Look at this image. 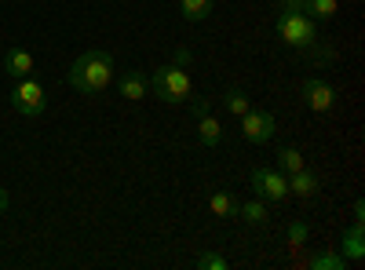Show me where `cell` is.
I'll return each mask as SVG.
<instances>
[{"instance_id": "1", "label": "cell", "mask_w": 365, "mask_h": 270, "mask_svg": "<svg viewBox=\"0 0 365 270\" xmlns=\"http://www.w3.org/2000/svg\"><path fill=\"white\" fill-rule=\"evenodd\" d=\"M113 81V55L103 48L84 51L77 63L70 66V88L81 95H103Z\"/></svg>"}, {"instance_id": "2", "label": "cell", "mask_w": 365, "mask_h": 270, "mask_svg": "<svg viewBox=\"0 0 365 270\" xmlns=\"http://www.w3.org/2000/svg\"><path fill=\"white\" fill-rule=\"evenodd\" d=\"M278 37L289 44V48H299V51H314L318 48V22L307 15V11H282L278 22Z\"/></svg>"}, {"instance_id": "3", "label": "cell", "mask_w": 365, "mask_h": 270, "mask_svg": "<svg viewBox=\"0 0 365 270\" xmlns=\"http://www.w3.org/2000/svg\"><path fill=\"white\" fill-rule=\"evenodd\" d=\"M150 88H154V95L165 99V103H187L194 95V81H190L187 66H179V63H168V66L154 70Z\"/></svg>"}, {"instance_id": "4", "label": "cell", "mask_w": 365, "mask_h": 270, "mask_svg": "<svg viewBox=\"0 0 365 270\" xmlns=\"http://www.w3.org/2000/svg\"><path fill=\"white\" fill-rule=\"evenodd\" d=\"M11 106H15V113H22V117H41V113L48 110L44 84L34 81V77L15 81V88H11Z\"/></svg>"}, {"instance_id": "5", "label": "cell", "mask_w": 365, "mask_h": 270, "mask_svg": "<svg viewBox=\"0 0 365 270\" xmlns=\"http://www.w3.org/2000/svg\"><path fill=\"white\" fill-rule=\"evenodd\" d=\"M252 190H256V197H263V201H285V197H289V179H285V172H278V168L259 165V168H252Z\"/></svg>"}, {"instance_id": "6", "label": "cell", "mask_w": 365, "mask_h": 270, "mask_svg": "<svg viewBox=\"0 0 365 270\" xmlns=\"http://www.w3.org/2000/svg\"><path fill=\"white\" fill-rule=\"evenodd\" d=\"M274 128H278V121H274V113H267V110H245L241 113V139L245 142H270Z\"/></svg>"}, {"instance_id": "7", "label": "cell", "mask_w": 365, "mask_h": 270, "mask_svg": "<svg viewBox=\"0 0 365 270\" xmlns=\"http://www.w3.org/2000/svg\"><path fill=\"white\" fill-rule=\"evenodd\" d=\"M303 103H307V110H314V113H329L332 106H336V88H332L329 81H322V77H307L303 81Z\"/></svg>"}, {"instance_id": "8", "label": "cell", "mask_w": 365, "mask_h": 270, "mask_svg": "<svg viewBox=\"0 0 365 270\" xmlns=\"http://www.w3.org/2000/svg\"><path fill=\"white\" fill-rule=\"evenodd\" d=\"M117 92H120V99L139 103V99L150 92V77H146V73H139V70H125V73L117 77Z\"/></svg>"}, {"instance_id": "9", "label": "cell", "mask_w": 365, "mask_h": 270, "mask_svg": "<svg viewBox=\"0 0 365 270\" xmlns=\"http://www.w3.org/2000/svg\"><path fill=\"white\" fill-rule=\"evenodd\" d=\"M34 70H37V63H34V55H29L26 48H8L4 51V73L8 77L22 81V77H34Z\"/></svg>"}, {"instance_id": "10", "label": "cell", "mask_w": 365, "mask_h": 270, "mask_svg": "<svg viewBox=\"0 0 365 270\" xmlns=\"http://www.w3.org/2000/svg\"><path fill=\"white\" fill-rule=\"evenodd\" d=\"M318 190H322V187H318V175H314L307 165H303L299 172H292V175H289V194L307 197V201H311V197H318Z\"/></svg>"}, {"instance_id": "11", "label": "cell", "mask_w": 365, "mask_h": 270, "mask_svg": "<svg viewBox=\"0 0 365 270\" xmlns=\"http://www.w3.org/2000/svg\"><path fill=\"white\" fill-rule=\"evenodd\" d=\"M197 139H201V146H208V150H216V146L223 142V128H220V121H216L212 113L197 117Z\"/></svg>"}, {"instance_id": "12", "label": "cell", "mask_w": 365, "mask_h": 270, "mask_svg": "<svg viewBox=\"0 0 365 270\" xmlns=\"http://www.w3.org/2000/svg\"><path fill=\"white\" fill-rule=\"evenodd\" d=\"M208 208H212V216H220V219H234L237 216V201L230 190H216L208 197Z\"/></svg>"}, {"instance_id": "13", "label": "cell", "mask_w": 365, "mask_h": 270, "mask_svg": "<svg viewBox=\"0 0 365 270\" xmlns=\"http://www.w3.org/2000/svg\"><path fill=\"white\" fill-rule=\"evenodd\" d=\"M212 8H216V0H179V11L187 22H205Z\"/></svg>"}, {"instance_id": "14", "label": "cell", "mask_w": 365, "mask_h": 270, "mask_svg": "<svg viewBox=\"0 0 365 270\" xmlns=\"http://www.w3.org/2000/svg\"><path fill=\"white\" fill-rule=\"evenodd\" d=\"M303 11H311L314 22H329V19H336L340 4L336 0H303Z\"/></svg>"}, {"instance_id": "15", "label": "cell", "mask_w": 365, "mask_h": 270, "mask_svg": "<svg viewBox=\"0 0 365 270\" xmlns=\"http://www.w3.org/2000/svg\"><path fill=\"white\" fill-rule=\"evenodd\" d=\"M237 216L245 219V223H267V219H270L263 197H252V201H245V204H237Z\"/></svg>"}, {"instance_id": "16", "label": "cell", "mask_w": 365, "mask_h": 270, "mask_svg": "<svg viewBox=\"0 0 365 270\" xmlns=\"http://www.w3.org/2000/svg\"><path fill=\"white\" fill-rule=\"evenodd\" d=\"M303 165H307V161H303V154H299L296 146H282V150H278V165H274V168L285 172V175H292V172H299Z\"/></svg>"}, {"instance_id": "17", "label": "cell", "mask_w": 365, "mask_h": 270, "mask_svg": "<svg viewBox=\"0 0 365 270\" xmlns=\"http://www.w3.org/2000/svg\"><path fill=\"white\" fill-rule=\"evenodd\" d=\"M340 245H344V256H347V259H361V252H365V249H361V223H354V227L344 234Z\"/></svg>"}, {"instance_id": "18", "label": "cell", "mask_w": 365, "mask_h": 270, "mask_svg": "<svg viewBox=\"0 0 365 270\" xmlns=\"http://www.w3.org/2000/svg\"><path fill=\"white\" fill-rule=\"evenodd\" d=\"M223 106H227V113H234V117H241V113H245V110H252L249 95L241 92V88H230V92L223 95Z\"/></svg>"}, {"instance_id": "19", "label": "cell", "mask_w": 365, "mask_h": 270, "mask_svg": "<svg viewBox=\"0 0 365 270\" xmlns=\"http://www.w3.org/2000/svg\"><path fill=\"white\" fill-rule=\"evenodd\" d=\"M307 237H311L307 219H292V223H289V245H292V249H303V245H307Z\"/></svg>"}, {"instance_id": "20", "label": "cell", "mask_w": 365, "mask_h": 270, "mask_svg": "<svg viewBox=\"0 0 365 270\" xmlns=\"http://www.w3.org/2000/svg\"><path fill=\"white\" fill-rule=\"evenodd\" d=\"M311 266H314V270H340V266H344V256H336V252H322V256L311 259Z\"/></svg>"}, {"instance_id": "21", "label": "cell", "mask_w": 365, "mask_h": 270, "mask_svg": "<svg viewBox=\"0 0 365 270\" xmlns=\"http://www.w3.org/2000/svg\"><path fill=\"white\" fill-rule=\"evenodd\" d=\"M197 266H201V270H227V256L201 252V256H197Z\"/></svg>"}, {"instance_id": "22", "label": "cell", "mask_w": 365, "mask_h": 270, "mask_svg": "<svg viewBox=\"0 0 365 270\" xmlns=\"http://www.w3.org/2000/svg\"><path fill=\"white\" fill-rule=\"evenodd\" d=\"M187 103H190V113H194V117H205V113H208V106H212V103H208V99H205V95H197V99H194V95H190V99H187Z\"/></svg>"}, {"instance_id": "23", "label": "cell", "mask_w": 365, "mask_h": 270, "mask_svg": "<svg viewBox=\"0 0 365 270\" xmlns=\"http://www.w3.org/2000/svg\"><path fill=\"white\" fill-rule=\"evenodd\" d=\"M175 63H179V66H187V63H190V51H182V48H179V51H175Z\"/></svg>"}, {"instance_id": "24", "label": "cell", "mask_w": 365, "mask_h": 270, "mask_svg": "<svg viewBox=\"0 0 365 270\" xmlns=\"http://www.w3.org/2000/svg\"><path fill=\"white\" fill-rule=\"evenodd\" d=\"M4 212H8V190L0 187V216H4Z\"/></svg>"}]
</instances>
